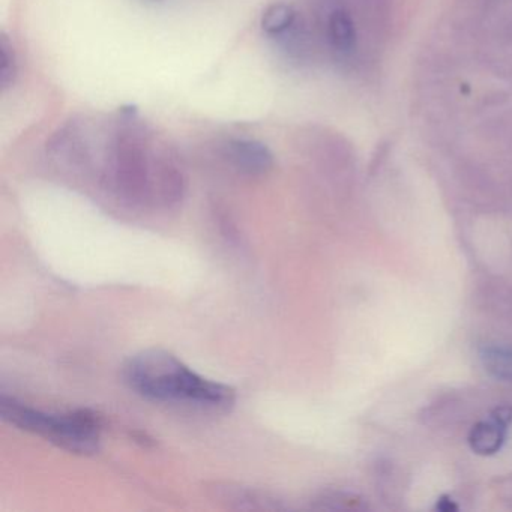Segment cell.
<instances>
[{"label": "cell", "instance_id": "cell-1", "mask_svg": "<svg viewBox=\"0 0 512 512\" xmlns=\"http://www.w3.org/2000/svg\"><path fill=\"white\" fill-rule=\"evenodd\" d=\"M131 389L163 403H182L208 410H226L235 403V391L194 373L172 353L145 350L137 353L124 368Z\"/></svg>", "mask_w": 512, "mask_h": 512}, {"label": "cell", "instance_id": "cell-2", "mask_svg": "<svg viewBox=\"0 0 512 512\" xmlns=\"http://www.w3.org/2000/svg\"><path fill=\"white\" fill-rule=\"evenodd\" d=\"M0 415L11 425L38 434L59 448L76 454H95L100 448L103 422L92 410L79 409L52 415L25 406L14 398L2 397Z\"/></svg>", "mask_w": 512, "mask_h": 512}, {"label": "cell", "instance_id": "cell-3", "mask_svg": "<svg viewBox=\"0 0 512 512\" xmlns=\"http://www.w3.org/2000/svg\"><path fill=\"white\" fill-rule=\"evenodd\" d=\"M512 424V407L500 406L491 412L490 418L473 425L469 433V446L475 454L490 457L497 454L508 439Z\"/></svg>", "mask_w": 512, "mask_h": 512}, {"label": "cell", "instance_id": "cell-4", "mask_svg": "<svg viewBox=\"0 0 512 512\" xmlns=\"http://www.w3.org/2000/svg\"><path fill=\"white\" fill-rule=\"evenodd\" d=\"M215 497L226 503L229 508L245 509V511H280L284 506L275 497L262 491L251 490L233 484H217L214 488Z\"/></svg>", "mask_w": 512, "mask_h": 512}, {"label": "cell", "instance_id": "cell-5", "mask_svg": "<svg viewBox=\"0 0 512 512\" xmlns=\"http://www.w3.org/2000/svg\"><path fill=\"white\" fill-rule=\"evenodd\" d=\"M232 163L248 175H263L274 166V155L257 140H233L229 145Z\"/></svg>", "mask_w": 512, "mask_h": 512}, {"label": "cell", "instance_id": "cell-6", "mask_svg": "<svg viewBox=\"0 0 512 512\" xmlns=\"http://www.w3.org/2000/svg\"><path fill=\"white\" fill-rule=\"evenodd\" d=\"M329 41L338 52L349 53L355 47L356 31L352 17L346 11H334L328 23Z\"/></svg>", "mask_w": 512, "mask_h": 512}, {"label": "cell", "instance_id": "cell-7", "mask_svg": "<svg viewBox=\"0 0 512 512\" xmlns=\"http://www.w3.org/2000/svg\"><path fill=\"white\" fill-rule=\"evenodd\" d=\"M479 359L494 379L512 383V347L487 346L479 352Z\"/></svg>", "mask_w": 512, "mask_h": 512}, {"label": "cell", "instance_id": "cell-8", "mask_svg": "<svg viewBox=\"0 0 512 512\" xmlns=\"http://www.w3.org/2000/svg\"><path fill=\"white\" fill-rule=\"evenodd\" d=\"M296 13L290 5L278 2L269 5L262 16V29L271 37L286 34L295 25Z\"/></svg>", "mask_w": 512, "mask_h": 512}, {"label": "cell", "instance_id": "cell-9", "mask_svg": "<svg viewBox=\"0 0 512 512\" xmlns=\"http://www.w3.org/2000/svg\"><path fill=\"white\" fill-rule=\"evenodd\" d=\"M17 74L16 53L5 35L0 38V85L8 89L13 85Z\"/></svg>", "mask_w": 512, "mask_h": 512}, {"label": "cell", "instance_id": "cell-10", "mask_svg": "<svg viewBox=\"0 0 512 512\" xmlns=\"http://www.w3.org/2000/svg\"><path fill=\"white\" fill-rule=\"evenodd\" d=\"M436 509L442 512H454L458 511V505L451 496H446L445 494V496L439 497V500H437Z\"/></svg>", "mask_w": 512, "mask_h": 512}]
</instances>
